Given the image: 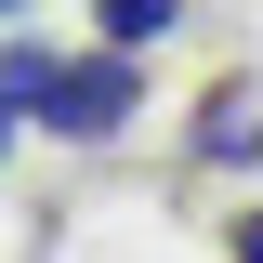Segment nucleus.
<instances>
[{
    "label": "nucleus",
    "instance_id": "f257e3e1",
    "mask_svg": "<svg viewBox=\"0 0 263 263\" xmlns=\"http://www.w3.org/2000/svg\"><path fill=\"white\" fill-rule=\"evenodd\" d=\"M132 105H145V53H119V40H105V53H79V66L53 53V79H40L27 119L53 132V145H105V132H132Z\"/></svg>",
    "mask_w": 263,
    "mask_h": 263
},
{
    "label": "nucleus",
    "instance_id": "f03ea898",
    "mask_svg": "<svg viewBox=\"0 0 263 263\" xmlns=\"http://www.w3.org/2000/svg\"><path fill=\"white\" fill-rule=\"evenodd\" d=\"M184 158L197 171H263V66H224L184 119Z\"/></svg>",
    "mask_w": 263,
    "mask_h": 263
},
{
    "label": "nucleus",
    "instance_id": "7ed1b4c3",
    "mask_svg": "<svg viewBox=\"0 0 263 263\" xmlns=\"http://www.w3.org/2000/svg\"><path fill=\"white\" fill-rule=\"evenodd\" d=\"M92 27L119 40V53H145V40H171V27H184V0H92Z\"/></svg>",
    "mask_w": 263,
    "mask_h": 263
},
{
    "label": "nucleus",
    "instance_id": "20e7f679",
    "mask_svg": "<svg viewBox=\"0 0 263 263\" xmlns=\"http://www.w3.org/2000/svg\"><path fill=\"white\" fill-rule=\"evenodd\" d=\"M40 79H53V40H13V53H0V105L27 119V105H40Z\"/></svg>",
    "mask_w": 263,
    "mask_h": 263
},
{
    "label": "nucleus",
    "instance_id": "39448f33",
    "mask_svg": "<svg viewBox=\"0 0 263 263\" xmlns=\"http://www.w3.org/2000/svg\"><path fill=\"white\" fill-rule=\"evenodd\" d=\"M224 263H263V211H237V224H224Z\"/></svg>",
    "mask_w": 263,
    "mask_h": 263
},
{
    "label": "nucleus",
    "instance_id": "423d86ee",
    "mask_svg": "<svg viewBox=\"0 0 263 263\" xmlns=\"http://www.w3.org/2000/svg\"><path fill=\"white\" fill-rule=\"evenodd\" d=\"M13 132H27V119H13V105H0V145H13Z\"/></svg>",
    "mask_w": 263,
    "mask_h": 263
},
{
    "label": "nucleus",
    "instance_id": "0eeeda50",
    "mask_svg": "<svg viewBox=\"0 0 263 263\" xmlns=\"http://www.w3.org/2000/svg\"><path fill=\"white\" fill-rule=\"evenodd\" d=\"M0 13H27V0H0Z\"/></svg>",
    "mask_w": 263,
    "mask_h": 263
}]
</instances>
